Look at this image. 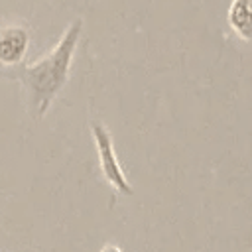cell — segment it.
<instances>
[{
  "mask_svg": "<svg viewBox=\"0 0 252 252\" xmlns=\"http://www.w3.org/2000/svg\"><path fill=\"white\" fill-rule=\"evenodd\" d=\"M81 30L83 20L79 18L69 26L57 45L43 59L28 65L22 73V83L28 89L30 108L37 118H41L49 110L53 98L59 94L69 79L71 61L81 37Z\"/></svg>",
  "mask_w": 252,
  "mask_h": 252,
  "instance_id": "6da1fadb",
  "label": "cell"
},
{
  "mask_svg": "<svg viewBox=\"0 0 252 252\" xmlns=\"http://www.w3.org/2000/svg\"><path fill=\"white\" fill-rule=\"evenodd\" d=\"M91 130H93V138H94V146H96V154H98V163H100V169H102L106 181L120 195H126V197L134 195V189L126 181V175H124V171H122V167L118 163V158L114 154L110 132L100 122H93Z\"/></svg>",
  "mask_w": 252,
  "mask_h": 252,
  "instance_id": "7a4b0ae2",
  "label": "cell"
},
{
  "mask_svg": "<svg viewBox=\"0 0 252 252\" xmlns=\"http://www.w3.org/2000/svg\"><path fill=\"white\" fill-rule=\"evenodd\" d=\"M30 45V33L22 26H8L0 32V63L16 65L24 59Z\"/></svg>",
  "mask_w": 252,
  "mask_h": 252,
  "instance_id": "3957f363",
  "label": "cell"
},
{
  "mask_svg": "<svg viewBox=\"0 0 252 252\" xmlns=\"http://www.w3.org/2000/svg\"><path fill=\"white\" fill-rule=\"evenodd\" d=\"M228 24L246 41H252V0H232L228 8Z\"/></svg>",
  "mask_w": 252,
  "mask_h": 252,
  "instance_id": "277c9868",
  "label": "cell"
},
{
  "mask_svg": "<svg viewBox=\"0 0 252 252\" xmlns=\"http://www.w3.org/2000/svg\"><path fill=\"white\" fill-rule=\"evenodd\" d=\"M100 252H122L120 248H116V246H112V244H108V246H104Z\"/></svg>",
  "mask_w": 252,
  "mask_h": 252,
  "instance_id": "5b68a950",
  "label": "cell"
}]
</instances>
